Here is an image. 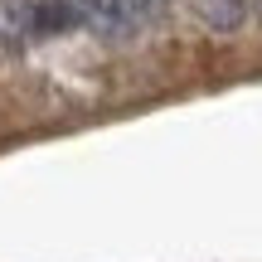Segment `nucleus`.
<instances>
[{"label": "nucleus", "mask_w": 262, "mask_h": 262, "mask_svg": "<svg viewBox=\"0 0 262 262\" xmlns=\"http://www.w3.org/2000/svg\"><path fill=\"white\" fill-rule=\"evenodd\" d=\"M73 5H78V19L102 39H122V34L136 29L131 15H126V0H73Z\"/></svg>", "instance_id": "f257e3e1"}, {"label": "nucleus", "mask_w": 262, "mask_h": 262, "mask_svg": "<svg viewBox=\"0 0 262 262\" xmlns=\"http://www.w3.org/2000/svg\"><path fill=\"white\" fill-rule=\"evenodd\" d=\"M34 39V0H0V49H19Z\"/></svg>", "instance_id": "f03ea898"}, {"label": "nucleus", "mask_w": 262, "mask_h": 262, "mask_svg": "<svg viewBox=\"0 0 262 262\" xmlns=\"http://www.w3.org/2000/svg\"><path fill=\"white\" fill-rule=\"evenodd\" d=\"M78 19V5L73 0H34V39H54V34H68Z\"/></svg>", "instance_id": "7ed1b4c3"}, {"label": "nucleus", "mask_w": 262, "mask_h": 262, "mask_svg": "<svg viewBox=\"0 0 262 262\" xmlns=\"http://www.w3.org/2000/svg\"><path fill=\"white\" fill-rule=\"evenodd\" d=\"M194 15L204 19L214 34H228V29H238V25H243L248 5H243V0H194Z\"/></svg>", "instance_id": "20e7f679"}, {"label": "nucleus", "mask_w": 262, "mask_h": 262, "mask_svg": "<svg viewBox=\"0 0 262 262\" xmlns=\"http://www.w3.org/2000/svg\"><path fill=\"white\" fill-rule=\"evenodd\" d=\"M170 10V0H126V15H131V25H156L160 15Z\"/></svg>", "instance_id": "39448f33"}, {"label": "nucleus", "mask_w": 262, "mask_h": 262, "mask_svg": "<svg viewBox=\"0 0 262 262\" xmlns=\"http://www.w3.org/2000/svg\"><path fill=\"white\" fill-rule=\"evenodd\" d=\"M257 10H262V0H257Z\"/></svg>", "instance_id": "423d86ee"}]
</instances>
